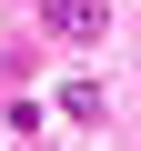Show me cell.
Masks as SVG:
<instances>
[{
    "label": "cell",
    "instance_id": "obj_1",
    "mask_svg": "<svg viewBox=\"0 0 141 151\" xmlns=\"http://www.w3.org/2000/svg\"><path fill=\"white\" fill-rule=\"evenodd\" d=\"M101 20H111V0H50V30L60 40H91Z\"/></svg>",
    "mask_w": 141,
    "mask_h": 151
}]
</instances>
